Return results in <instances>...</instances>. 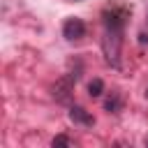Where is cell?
Here are the masks:
<instances>
[{"mask_svg": "<svg viewBox=\"0 0 148 148\" xmlns=\"http://www.w3.org/2000/svg\"><path fill=\"white\" fill-rule=\"evenodd\" d=\"M120 44H123V30H113V28H104V39H102V46H104V56H106V62L118 67L120 62Z\"/></svg>", "mask_w": 148, "mask_h": 148, "instance_id": "6da1fadb", "label": "cell"}, {"mask_svg": "<svg viewBox=\"0 0 148 148\" xmlns=\"http://www.w3.org/2000/svg\"><path fill=\"white\" fill-rule=\"evenodd\" d=\"M86 35V23L81 21V18H67L65 23H62V37L67 39V42H76V39H81Z\"/></svg>", "mask_w": 148, "mask_h": 148, "instance_id": "7a4b0ae2", "label": "cell"}, {"mask_svg": "<svg viewBox=\"0 0 148 148\" xmlns=\"http://www.w3.org/2000/svg\"><path fill=\"white\" fill-rule=\"evenodd\" d=\"M72 90H74V81H72L69 76H65V79H60V81L53 86V97H56L58 102L67 104V102L72 99Z\"/></svg>", "mask_w": 148, "mask_h": 148, "instance_id": "3957f363", "label": "cell"}, {"mask_svg": "<svg viewBox=\"0 0 148 148\" xmlns=\"http://www.w3.org/2000/svg\"><path fill=\"white\" fill-rule=\"evenodd\" d=\"M69 120L76 125H92V116L83 109V106H69Z\"/></svg>", "mask_w": 148, "mask_h": 148, "instance_id": "277c9868", "label": "cell"}, {"mask_svg": "<svg viewBox=\"0 0 148 148\" xmlns=\"http://www.w3.org/2000/svg\"><path fill=\"white\" fill-rule=\"evenodd\" d=\"M88 92H90V97H99L104 92V81L102 79H92L88 83Z\"/></svg>", "mask_w": 148, "mask_h": 148, "instance_id": "5b68a950", "label": "cell"}, {"mask_svg": "<svg viewBox=\"0 0 148 148\" xmlns=\"http://www.w3.org/2000/svg\"><path fill=\"white\" fill-rule=\"evenodd\" d=\"M104 109L109 111V113H118L120 111V97L113 92L111 97H106V102H104Z\"/></svg>", "mask_w": 148, "mask_h": 148, "instance_id": "8992f818", "label": "cell"}, {"mask_svg": "<svg viewBox=\"0 0 148 148\" xmlns=\"http://www.w3.org/2000/svg\"><path fill=\"white\" fill-rule=\"evenodd\" d=\"M51 146H53V148H58V146H74V141H72L69 136H65V134H58V136L51 141Z\"/></svg>", "mask_w": 148, "mask_h": 148, "instance_id": "52a82bcc", "label": "cell"}, {"mask_svg": "<svg viewBox=\"0 0 148 148\" xmlns=\"http://www.w3.org/2000/svg\"><path fill=\"white\" fill-rule=\"evenodd\" d=\"M139 37H141V39H139V42H141V44H146V42H148V35H146V32H141V35H139Z\"/></svg>", "mask_w": 148, "mask_h": 148, "instance_id": "ba28073f", "label": "cell"}, {"mask_svg": "<svg viewBox=\"0 0 148 148\" xmlns=\"http://www.w3.org/2000/svg\"><path fill=\"white\" fill-rule=\"evenodd\" d=\"M143 143H146V146H148V136H146V141H143Z\"/></svg>", "mask_w": 148, "mask_h": 148, "instance_id": "9c48e42d", "label": "cell"}, {"mask_svg": "<svg viewBox=\"0 0 148 148\" xmlns=\"http://www.w3.org/2000/svg\"><path fill=\"white\" fill-rule=\"evenodd\" d=\"M72 2H79V0H72Z\"/></svg>", "mask_w": 148, "mask_h": 148, "instance_id": "30bf717a", "label": "cell"}]
</instances>
